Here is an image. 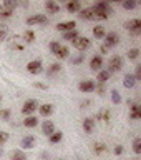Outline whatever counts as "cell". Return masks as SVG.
Masks as SVG:
<instances>
[{"label":"cell","instance_id":"cell-1","mask_svg":"<svg viewBox=\"0 0 141 160\" xmlns=\"http://www.w3.org/2000/svg\"><path fill=\"white\" fill-rule=\"evenodd\" d=\"M93 12H95V17L96 18L105 20V18H108L110 15L113 13V10H111V7H110L108 2H98L96 5H93Z\"/></svg>","mask_w":141,"mask_h":160},{"label":"cell","instance_id":"cell-2","mask_svg":"<svg viewBox=\"0 0 141 160\" xmlns=\"http://www.w3.org/2000/svg\"><path fill=\"white\" fill-rule=\"evenodd\" d=\"M125 28L128 30V32H131V35H139L141 33V20L139 18H131L128 20V22H125Z\"/></svg>","mask_w":141,"mask_h":160},{"label":"cell","instance_id":"cell-3","mask_svg":"<svg viewBox=\"0 0 141 160\" xmlns=\"http://www.w3.org/2000/svg\"><path fill=\"white\" fill-rule=\"evenodd\" d=\"M123 67V58L120 57V55H115V57L110 58V62H108V72L110 73H113V72H120Z\"/></svg>","mask_w":141,"mask_h":160},{"label":"cell","instance_id":"cell-4","mask_svg":"<svg viewBox=\"0 0 141 160\" xmlns=\"http://www.w3.org/2000/svg\"><path fill=\"white\" fill-rule=\"evenodd\" d=\"M38 108V102L35 98H30V100H27V102L23 103V107H22V113L23 115H32V113H35V110Z\"/></svg>","mask_w":141,"mask_h":160},{"label":"cell","instance_id":"cell-5","mask_svg":"<svg viewBox=\"0 0 141 160\" xmlns=\"http://www.w3.org/2000/svg\"><path fill=\"white\" fill-rule=\"evenodd\" d=\"M72 43H73V47L77 48V50L83 52V50H87V48L90 47V45H92V40L87 38V37H77Z\"/></svg>","mask_w":141,"mask_h":160},{"label":"cell","instance_id":"cell-6","mask_svg":"<svg viewBox=\"0 0 141 160\" xmlns=\"http://www.w3.org/2000/svg\"><path fill=\"white\" fill-rule=\"evenodd\" d=\"M48 22V17L47 15H43V13H38V15H32V17H28L27 18V25H45Z\"/></svg>","mask_w":141,"mask_h":160},{"label":"cell","instance_id":"cell-7","mask_svg":"<svg viewBox=\"0 0 141 160\" xmlns=\"http://www.w3.org/2000/svg\"><path fill=\"white\" fill-rule=\"evenodd\" d=\"M27 70H28L30 73H33V75H38V73L43 72V65H42L40 60H32V62H28Z\"/></svg>","mask_w":141,"mask_h":160},{"label":"cell","instance_id":"cell-8","mask_svg":"<svg viewBox=\"0 0 141 160\" xmlns=\"http://www.w3.org/2000/svg\"><path fill=\"white\" fill-rule=\"evenodd\" d=\"M120 43V35L116 32H110L105 35V45L110 48V47H115V45Z\"/></svg>","mask_w":141,"mask_h":160},{"label":"cell","instance_id":"cell-9","mask_svg":"<svg viewBox=\"0 0 141 160\" xmlns=\"http://www.w3.org/2000/svg\"><path fill=\"white\" fill-rule=\"evenodd\" d=\"M95 87H96V85H95L93 80H82V82L78 83L80 92H83V93H90V92H93Z\"/></svg>","mask_w":141,"mask_h":160},{"label":"cell","instance_id":"cell-10","mask_svg":"<svg viewBox=\"0 0 141 160\" xmlns=\"http://www.w3.org/2000/svg\"><path fill=\"white\" fill-rule=\"evenodd\" d=\"M101 67H103V57L101 55H95V57H92V60H90V68L100 72Z\"/></svg>","mask_w":141,"mask_h":160},{"label":"cell","instance_id":"cell-11","mask_svg":"<svg viewBox=\"0 0 141 160\" xmlns=\"http://www.w3.org/2000/svg\"><path fill=\"white\" fill-rule=\"evenodd\" d=\"M75 27H77V23L73 22V20H70V22H60L57 23V30H60V32H72V30H75Z\"/></svg>","mask_w":141,"mask_h":160},{"label":"cell","instance_id":"cell-12","mask_svg":"<svg viewBox=\"0 0 141 160\" xmlns=\"http://www.w3.org/2000/svg\"><path fill=\"white\" fill-rule=\"evenodd\" d=\"M17 7H18V2H15V0H3L2 5H0V10H5V12L13 13V10Z\"/></svg>","mask_w":141,"mask_h":160},{"label":"cell","instance_id":"cell-13","mask_svg":"<svg viewBox=\"0 0 141 160\" xmlns=\"http://www.w3.org/2000/svg\"><path fill=\"white\" fill-rule=\"evenodd\" d=\"M20 145H22V148H33L35 147V137L33 135H25V137L22 138V142H20Z\"/></svg>","mask_w":141,"mask_h":160},{"label":"cell","instance_id":"cell-14","mask_svg":"<svg viewBox=\"0 0 141 160\" xmlns=\"http://www.w3.org/2000/svg\"><path fill=\"white\" fill-rule=\"evenodd\" d=\"M42 132H43V135H47V137H50V135L55 132V125H53L52 120H45L42 123Z\"/></svg>","mask_w":141,"mask_h":160},{"label":"cell","instance_id":"cell-15","mask_svg":"<svg viewBox=\"0 0 141 160\" xmlns=\"http://www.w3.org/2000/svg\"><path fill=\"white\" fill-rule=\"evenodd\" d=\"M38 112L42 117H50L53 113V105L52 103H43V105H38Z\"/></svg>","mask_w":141,"mask_h":160},{"label":"cell","instance_id":"cell-16","mask_svg":"<svg viewBox=\"0 0 141 160\" xmlns=\"http://www.w3.org/2000/svg\"><path fill=\"white\" fill-rule=\"evenodd\" d=\"M67 10L70 13H78L80 10H82V3H80L78 0H72V2L67 3Z\"/></svg>","mask_w":141,"mask_h":160},{"label":"cell","instance_id":"cell-17","mask_svg":"<svg viewBox=\"0 0 141 160\" xmlns=\"http://www.w3.org/2000/svg\"><path fill=\"white\" fill-rule=\"evenodd\" d=\"M45 8H47V12L52 13V15H55V13L60 12V5H58L57 2H53V0H48V2L45 3Z\"/></svg>","mask_w":141,"mask_h":160},{"label":"cell","instance_id":"cell-18","mask_svg":"<svg viewBox=\"0 0 141 160\" xmlns=\"http://www.w3.org/2000/svg\"><path fill=\"white\" fill-rule=\"evenodd\" d=\"M80 18H83V20H95V18H96V17H95V12H93V7L80 10Z\"/></svg>","mask_w":141,"mask_h":160},{"label":"cell","instance_id":"cell-19","mask_svg":"<svg viewBox=\"0 0 141 160\" xmlns=\"http://www.w3.org/2000/svg\"><path fill=\"white\" fill-rule=\"evenodd\" d=\"M83 130H85V133H93V130H95V118H85L83 120Z\"/></svg>","mask_w":141,"mask_h":160},{"label":"cell","instance_id":"cell-20","mask_svg":"<svg viewBox=\"0 0 141 160\" xmlns=\"http://www.w3.org/2000/svg\"><path fill=\"white\" fill-rule=\"evenodd\" d=\"M123 85H125L126 88H133L134 85H136V80H134L133 73H126V75H125V78H123Z\"/></svg>","mask_w":141,"mask_h":160},{"label":"cell","instance_id":"cell-21","mask_svg":"<svg viewBox=\"0 0 141 160\" xmlns=\"http://www.w3.org/2000/svg\"><path fill=\"white\" fill-rule=\"evenodd\" d=\"M37 123H38V118L35 117V115H30V117H27L23 120V125L27 128H33V127H37Z\"/></svg>","mask_w":141,"mask_h":160},{"label":"cell","instance_id":"cell-22","mask_svg":"<svg viewBox=\"0 0 141 160\" xmlns=\"http://www.w3.org/2000/svg\"><path fill=\"white\" fill-rule=\"evenodd\" d=\"M22 40L25 43H33L35 42V33H33V30H25L23 35H22Z\"/></svg>","mask_w":141,"mask_h":160},{"label":"cell","instance_id":"cell-23","mask_svg":"<svg viewBox=\"0 0 141 160\" xmlns=\"http://www.w3.org/2000/svg\"><path fill=\"white\" fill-rule=\"evenodd\" d=\"M110 75H111V73H110L108 70H100V72H98V75H96V80L100 82V85H103L105 82H108Z\"/></svg>","mask_w":141,"mask_h":160},{"label":"cell","instance_id":"cell-24","mask_svg":"<svg viewBox=\"0 0 141 160\" xmlns=\"http://www.w3.org/2000/svg\"><path fill=\"white\" fill-rule=\"evenodd\" d=\"M141 117V110H139V105L138 103H131V112H129V118L136 120Z\"/></svg>","mask_w":141,"mask_h":160},{"label":"cell","instance_id":"cell-25","mask_svg":"<svg viewBox=\"0 0 141 160\" xmlns=\"http://www.w3.org/2000/svg\"><path fill=\"white\" fill-rule=\"evenodd\" d=\"M55 55H57V58H60V60L68 58V55H70V48H68V47H60V48H58V52L55 53Z\"/></svg>","mask_w":141,"mask_h":160},{"label":"cell","instance_id":"cell-26","mask_svg":"<svg viewBox=\"0 0 141 160\" xmlns=\"http://www.w3.org/2000/svg\"><path fill=\"white\" fill-rule=\"evenodd\" d=\"M10 160H27V155H25L22 150H13L10 153Z\"/></svg>","mask_w":141,"mask_h":160},{"label":"cell","instance_id":"cell-27","mask_svg":"<svg viewBox=\"0 0 141 160\" xmlns=\"http://www.w3.org/2000/svg\"><path fill=\"white\" fill-rule=\"evenodd\" d=\"M93 35H95L96 38H100V40L105 38V35H106V33H105V27H101V25H96V27H93Z\"/></svg>","mask_w":141,"mask_h":160},{"label":"cell","instance_id":"cell-28","mask_svg":"<svg viewBox=\"0 0 141 160\" xmlns=\"http://www.w3.org/2000/svg\"><path fill=\"white\" fill-rule=\"evenodd\" d=\"M121 7L125 10H133L138 7V2H134V0H125V2H121Z\"/></svg>","mask_w":141,"mask_h":160},{"label":"cell","instance_id":"cell-29","mask_svg":"<svg viewBox=\"0 0 141 160\" xmlns=\"http://www.w3.org/2000/svg\"><path fill=\"white\" fill-rule=\"evenodd\" d=\"M105 150H106V145H105L103 142H96V143L93 145V152L96 153V155H101Z\"/></svg>","mask_w":141,"mask_h":160},{"label":"cell","instance_id":"cell-30","mask_svg":"<svg viewBox=\"0 0 141 160\" xmlns=\"http://www.w3.org/2000/svg\"><path fill=\"white\" fill-rule=\"evenodd\" d=\"M77 37H80V35H78V30H77V28H75V30H72V32H67V33H63V38H65V40H70V42H73V40L77 38Z\"/></svg>","mask_w":141,"mask_h":160},{"label":"cell","instance_id":"cell-31","mask_svg":"<svg viewBox=\"0 0 141 160\" xmlns=\"http://www.w3.org/2000/svg\"><path fill=\"white\" fill-rule=\"evenodd\" d=\"M98 120H103V122H110V112L108 110H100L98 115H96Z\"/></svg>","mask_w":141,"mask_h":160},{"label":"cell","instance_id":"cell-32","mask_svg":"<svg viewBox=\"0 0 141 160\" xmlns=\"http://www.w3.org/2000/svg\"><path fill=\"white\" fill-rule=\"evenodd\" d=\"M48 138H50V142H52V143H58L60 140L63 138V133H62V132H53Z\"/></svg>","mask_w":141,"mask_h":160},{"label":"cell","instance_id":"cell-33","mask_svg":"<svg viewBox=\"0 0 141 160\" xmlns=\"http://www.w3.org/2000/svg\"><path fill=\"white\" fill-rule=\"evenodd\" d=\"M8 48L10 50H23V43L17 42V40H12V42L8 43Z\"/></svg>","mask_w":141,"mask_h":160},{"label":"cell","instance_id":"cell-34","mask_svg":"<svg viewBox=\"0 0 141 160\" xmlns=\"http://www.w3.org/2000/svg\"><path fill=\"white\" fill-rule=\"evenodd\" d=\"M126 55H128L129 60H136L139 57V48H129Z\"/></svg>","mask_w":141,"mask_h":160},{"label":"cell","instance_id":"cell-35","mask_svg":"<svg viewBox=\"0 0 141 160\" xmlns=\"http://www.w3.org/2000/svg\"><path fill=\"white\" fill-rule=\"evenodd\" d=\"M133 152L134 153H141V138L136 137L133 140Z\"/></svg>","mask_w":141,"mask_h":160},{"label":"cell","instance_id":"cell-36","mask_svg":"<svg viewBox=\"0 0 141 160\" xmlns=\"http://www.w3.org/2000/svg\"><path fill=\"white\" fill-rule=\"evenodd\" d=\"M7 35H8V27L7 25H0V42H3L5 38H7Z\"/></svg>","mask_w":141,"mask_h":160},{"label":"cell","instance_id":"cell-37","mask_svg":"<svg viewBox=\"0 0 141 160\" xmlns=\"http://www.w3.org/2000/svg\"><path fill=\"white\" fill-rule=\"evenodd\" d=\"M111 102L113 103H121V95H120V92H118V90H113V92H111Z\"/></svg>","mask_w":141,"mask_h":160},{"label":"cell","instance_id":"cell-38","mask_svg":"<svg viewBox=\"0 0 141 160\" xmlns=\"http://www.w3.org/2000/svg\"><path fill=\"white\" fill-rule=\"evenodd\" d=\"M62 70V65L60 63H53V65H50V68H48V75H52V73H57V72H60Z\"/></svg>","mask_w":141,"mask_h":160},{"label":"cell","instance_id":"cell-39","mask_svg":"<svg viewBox=\"0 0 141 160\" xmlns=\"http://www.w3.org/2000/svg\"><path fill=\"white\" fill-rule=\"evenodd\" d=\"M10 115H12L10 110H0V120H8Z\"/></svg>","mask_w":141,"mask_h":160},{"label":"cell","instance_id":"cell-40","mask_svg":"<svg viewBox=\"0 0 141 160\" xmlns=\"http://www.w3.org/2000/svg\"><path fill=\"white\" fill-rule=\"evenodd\" d=\"M60 47H62V45H60L58 42H52V43H50V52H52V53H57Z\"/></svg>","mask_w":141,"mask_h":160},{"label":"cell","instance_id":"cell-41","mask_svg":"<svg viewBox=\"0 0 141 160\" xmlns=\"http://www.w3.org/2000/svg\"><path fill=\"white\" fill-rule=\"evenodd\" d=\"M12 17V13L10 12H5V10H0V22H3V20H7Z\"/></svg>","mask_w":141,"mask_h":160},{"label":"cell","instance_id":"cell-42","mask_svg":"<svg viewBox=\"0 0 141 160\" xmlns=\"http://www.w3.org/2000/svg\"><path fill=\"white\" fill-rule=\"evenodd\" d=\"M8 140V132H0V145H3Z\"/></svg>","mask_w":141,"mask_h":160},{"label":"cell","instance_id":"cell-43","mask_svg":"<svg viewBox=\"0 0 141 160\" xmlns=\"http://www.w3.org/2000/svg\"><path fill=\"white\" fill-rule=\"evenodd\" d=\"M133 77H134L136 82H138V80H141V65H136V73H134Z\"/></svg>","mask_w":141,"mask_h":160},{"label":"cell","instance_id":"cell-44","mask_svg":"<svg viewBox=\"0 0 141 160\" xmlns=\"http://www.w3.org/2000/svg\"><path fill=\"white\" fill-rule=\"evenodd\" d=\"M85 60V57L83 55H78V57H75V58H72V63H75V65H78V63H82Z\"/></svg>","mask_w":141,"mask_h":160},{"label":"cell","instance_id":"cell-45","mask_svg":"<svg viewBox=\"0 0 141 160\" xmlns=\"http://www.w3.org/2000/svg\"><path fill=\"white\" fill-rule=\"evenodd\" d=\"M115 153H116V155H121V153H123V145H116V147H115Z\"/></svg>","mask_w":141,"mask_h":160},{"label":"cell","instance_id":"cell-46","mask_svg":"<svg viewBox=\"0 0 141 160\" xmlns=\"http://www.w3.org/2000/svg\"><path fill=\"white\" fill-rule=\"evenodd\" d=\"M35 87H37V88H42V90H47V88H48L47 85L42 83V82H37V83H35Z\"/></svg>","mask_w":141,"mask_h":160},{"label":"cell","instance_id":"cell-47","mask_svg":"<svg viewBox=\"0 0 141 160\" xmlns=\"http://www.w3.org/2000/svg\"><path fill=\"white\" fill-rule=\"evenodd\" d=\"M95 88H96L98 95H103L105 93V87H103V85H98V87H95Z\"/></svg>","mask_w":141,"mask_h":160},{"label":"cell","instance_id":"cell-48","mask_svg":"<svg viewBox=\"0 0 141 160\" xmlns=\"http://www.w3.org/2000/svg\"><path fill=\"white\" fill-rule=\"evenodd\" d=\"M100 52H101V53H106V52H108V47H106V45H100Z\"/></svg>","mask_w":141,"mask_h":160},{"label":"cell","instance_id":"cell-49","mask_svg":"<svg viewBox=\"0 0 141 160\" xmlns=\"http://www.w3.org/2000/svg\"><path fill=\"white\" fill-rule=\"evenodd\" d=\"M2 155H3V150H2V147H0V157H2Z\"/></svg>","mask_w":141,"mask_h":160},{"label":"cell","instance_id":"cell-50","mask_svg":"<svg viewBox=\"0 0 141 160\" xmlns=\"http://www.w3.org/2000/svg\"><path fill=\"white\" fill-rule=\"evenodd\" d=\"M0 100H2V95H0Z\"/></svg>","mask_w":141,"mask_h":160},{"label":"cell","instance_id":"cell-51","mask_svg":"<svg viewBox=\"0 0 141 160\" xmlns=\"http://www.w3.org/2000/svg\"><path fill=\"white\" fill-rule=\"evenodd\" d=\"M134 160H138V158H134Z\"/></svg>","mask_w":141,"mask_h":160}]
</instances>
